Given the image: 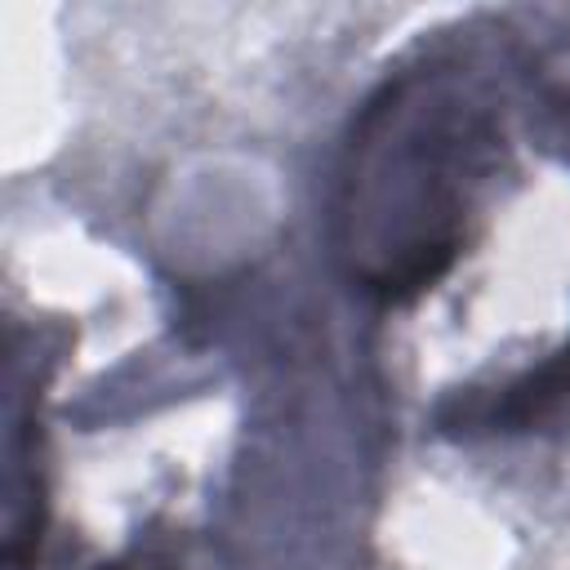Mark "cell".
Returning a JSON list of instances; mask_svg holds the SVG:
<instances>
[{
    "label": "cell",
    "instance_id": "obj_2",
    "mask_svg": "<svg viewBox=\"0 0 570 570\" xmlns=\"http://www.w3.org/2000/svg\"><path fill=\"white\" fill-rule=\"evenodd\" d=\"M570 405V338L490 387H459L436 405V428L445 436H517L552 423Z\"/></svg>",
    "mask_w": 570,
    "mask_h": 570
},
{
    "label": "cell",
    "instance_id": "obj_3",
    "mask_svg": "<svg viewBox=\"0 0 570 570\" xmlns=\"http://www.w3.org/2000/svg\"><path fill=\"white\" fill-rule=\"evenodd\" d=\"M521 76L530 80V89L539 94L557 138L570 147V62L566 58H534L521 53Z\"/></svg>",
    "mask_w": 570,
    "mask_h": 570
},
{
    "label": "cell",
    "instance_id": "obj_1",
    "mask_svg": "<svg viewBox=\"0 0 570 570\" xmlns=\"http://www.w3.org/2000/svg\"><path fill=\"white\" fill-rule=\"evenodd\" d=\"M508 71L481 49H428L352 116L334 183V258L374 303L428 294L468 249L508 160Z\"/></svg>",
    "mask_w": 570,
    "mask_h": 570
},
{
    "label": "cell",
    "instance_id": "obj_4",
    "mask_svg": "<svg viewBox=\"0 0 570 570\" xmlns=\"http://www.w3.org/2000/svg\"><path fill=\"white\" fill-rule=\"evenodd\" d=\"M98 570H169V566H160V561H151V557H125V561H107V566H98Z\"/></svg>",
    "mask_w": 570,
    "mask_h": 570
}]
</instances>
